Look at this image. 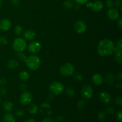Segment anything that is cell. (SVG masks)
I'll list each match as a JSON object with an SVG mask.
<instances>
[{"label":"cell","instance_id":"49","mask_svg":"<svg viewBox=\"0 0 122 122\" xmlns=\"http://www.w3.org/2000/svg\"><path fill=\"white\" fill-rule=\"evenodd\" d=\"M1 4H2V0H0V7H1Z\"/></svg>","mask_w":122,"mask_h":122},{"label":"cell","instance_id":"18","mask_svg":"<svg viewBox=\"0 0 122 122\" xmlns=\"http://www.w3.org/2000/svg\"><path fill=\"white\" fill-rule=\"evenodd\" d=\"M2 122H15V119L11 113H5L2 117Z\"/></svg>","mask_w":122,"mask_h":122},{"label":"cell","instance_id":"11","mask_svg":"<svg viewBox=\"0 0 122 122\" xmlns=\"http://www.w3.org/2000/svg\"><path fill=\"white\" fill-rule=\"evenodd\" d=\"M99 98L100 101L104 104H108L112 101V97L109 93L107 92H101L99 95Z\"/></svg>","mask_w":122,"mask_h":122},{"label":"cell","instance_id":"12","mask_svg":"<svg viewBox=\"0 0 122 122\" xmlns=\"http://www.w3.org/2000/svg\"><path fill=\"white\" fill-rule=\"evenodd\" d=\"M40 112L44 115H50L52 113V108L50 104L44 102L40 106Z\"/></svg>","mask_w":122,"mask_h":122},{"label":"cell","instance_id":"26","mask_svg":"<svg viewBox=\"0 0 122 122\" xmlns=\"http://www.w3.org/2000/svg\"><path fill=\"white\" fill-rule=\"evenodd\" d=\"M63 5L66 9H70L73 7V2L71 0H66L63 3Z\"/></svg>","mask_w":122,"mask_h":122},{"label":"cell","instance_id":"7","mask_svg":"<svg viewBox=\"0 0 122 122\" xmlns=\"http://www.w3.org/2000/svg\"><path fill=\"white\" fill-rule=\"evenodd\" d=\"M93 94H94L93 88L89 85H86L82 88L81 94L82 97L85 100H89L93 96Z\"/></svg>","mask_w":122,"mask_h":122},{"label":"cell","instance_id":"23","mask_svg":"<svg viewBox=\"0 0 122 122\" xmlns=\"http://www.w3.org/2000/svg\"><path fill=\"white\" fill-rule=\"evenodd\" d=\"M38 107L36 104H31L29 107V112L31 114H35L38 113Z\"/></svg>","mask_w":122,"mask_h":122},{"label":"cell","instance_id":"6","mask_svg":"<svg viewBox=\"0 0 122 122\" xmlns=\"http://www.w3.org/2000/svg\"><path fill=\"white\" fill-rule=\"evenodd\" d=\"M60 72L64 76H70L73 75L75 72V67L70 63H65L61 66Z\"/></svg>","mask_w":122,"mask_h":122},{"label":"cell","instance_id":"1","mask_svg":"<svg viewBox=\"0 0 122 122\" xmlns=\"http://www.w3.org/2000/svg\"><path fill=\"white\" fill-rule=\"evenodd\" d=\"M115 45L112 40L104 39L101 40L99 43L97 48V51L99 55L102 57L110 56L114 52Z\"/></svg>","mask_w":122,"mask_h":122},{"label":"cell","instance_id":"29","mask_svg":"<svg viewBox=\"0 0 122 122\" xmlns=\"http://www.w3.org/2000/svg\"><path fill=\"white\" fill-rule=\"evenodd\" d=\"M73 74H74V75H73L74 79H75L76 81H79V82H80V81H82V79H83V76H82V74L80 73H79V72H76Z\"/></svg>","mask_w":122,"mask_h":122},{"label":"cell","instance_id":"42","mask_svg":"<svg viewBox=\"0 0 122 122\" xmlns=\"http://www.w3.org/2000/svg\"><path fill=\"white\" fill-rule=\"evenodd\" d=\"M27 89V86L25 83H21L20 85V89L23 91H25Z\"/></svg>","mask_w":122,"mask_h":122},{"label":"cell","instance_id":"47","mask_svg":"<svg viewBox=\"0 0 122 122\" xmlns=\"http://www.w3.org/2000/svg\"><path fill=\"white\" fill-rule=\"evenodd\" d=\"M116 87L117 89H119V90H120V89H122V85L121 83H117V85H116Z\"/></svg>","mask_w":122,"mask_h":122},{"label":"cell","instance_id":"34","mask_svg":"<svg viewBox=\"0 0 122 122\" xmlns=\"http://www.w3.org/2000/svg\"><path fill=\"white\" fill-rule=\"evenodd\" d=\"M114 102H115L116 104L118 105V106H122V98L120 97H117L115 98L114 100Z\"/></svg>","mask_w":122,"mask_h":122},{"label":"cell","instance_id":"46","mask_svg":"<svg viewBox=\"0 0 122 122\" xmlns=\"http://www.w3.org/2000/svg\"><path fill=\"white\" fill-rule=\"evenodd\" d=\"M117 78L119 80V81H122V73L121 72L119 73L118 74H117V76H116Z\"/></svg>","mask_w":122,"mask_h":122},{"label":"cell","instance_id":"44","mask_svg":"<svg viewBox=\"0 0 122 122\" xmlns=\"http://www.w3.org/2000/svg\"><path fill=\"white\" fill-rule=\"evenodd\" d=\"M42 122H54V120L52 118L48 117L45 118V119L43 120Z\"/></svg>","mask_w":122,"mask_h":122},{"label":"cell","instance_id":"38","mask_svg":"<svg viewBox=\"0 0 122 122\" xmlns=\"http://www.w3.org/2000/svg\"><path fill=\"white\" fill-rule=\"evenodd\" d=\"M106 5L108 8H112L113 5V2L112 0H107L106 1Z\"/></svg>","mask_w":122,"mask_h":122},{"label":"cell","instance_id":"2","mask_svg":"<svg viewBox=\"0 0 122 122\" xmlns=\"http://www.w3.org/2000/svg\"><path fill=\"white\" fill-rule=\"evenodd\" d=\"M26 65L31 70H36L39 67L41 64L40 58L36 56L32 55L29 56L25 60Z\"/></svg>","mask_w":122,"mask_h":122},{"label":"cell","instance_id":"35","mask_svg":"<svg viewBox=\"0 0 122 122\" xmlns=\"http://www.w3.org/2000/svg\"><path fill=\"white\" fill-rule=\"evenodd\" d=\"M116 117L117 120L119 122H122V110H119V112L117 113Z\"/></svg>","mask_w":122,"mask_h":122},{"label":"cell","instance_id":"45","mask_svg":"<svg viewBox=\"0 0 122 122\" xmlns=\"http://www.w3.org/2000/svg\"><path fill=\"white\" fill-rule=\"evenodd\" d=\"M122 0H116L115 5L116 7H119L122 5Z\"/></svg>","mask_w":122,"mask_h":122},{"label":"cell","instance_id":"17","mask_svg":"<svg viewBox=\"0 0 122 122\" xmlns=\"http://www.w3.org/2000/svg\"><path fill=\"white\" fill-rule=\"evenodd\" d=\"M36 36V33L33 30H28L24 32V37L27 41H32Z\"/></svg>","mask_w":122,"mask_h":122},{"label":"cell","instance_id":"41","mask_svg":"<svg viewBox=\"0 0 122 122\" xmlns=\"http://www.w3.org/2000/svg\"><path fill=\"white\" fill-rule=\"evenodd\" d=\"M88 0H75V2L78 5H83L86 4Z\"/></svg>","mask_w":122,"mask_h":122},{"label":"cell","instance_id":"4","mask_svg":"<svg viewBox=\"0 0 122 122\" xmlns=\"http://www.w3.org/2000/svg\"><path fill=\"white\" fill-rule=\"evenodd\" d=\"M49 89L52 94L58 95L63 93L64 91V86L60 82L54 81L50 83L49 86Z\"/></svg>","mask_w":122,"mask_h":122},{"label":"cell","instance_id":"22","mask_svg":"<svg viewBox=\"0 0 122 122\" xmlns=\"http://www.w3.org/2000/svg\"><path fill=\"white\" fill-rule=\"evenodd\" d=\"M29 74L28 72L26 71H22L20 72V75H19V77H20V80L23 82H26L29 79Z\"/></svg>","mask_w":122,"mask_h":122},{"label":"cell","instance_id":"31","mask_svg":"<svg viewBox=\"0 0 122 122\" xmlns=\"http://www.w3.org/2000/svg\"><path fill=\"white\" fill-rule=\"evenodd\" d=\"M8 43V40L5 36H0V45H5Z\"/></svg>","mask_w":122,"mask_h":122},{"label":"cell","instance_id":"16","mask_svg":"<svg viewBox=\"0 0 122 122\" xmlns=\"http://www.w3.org/2000/svg\"><path fill=\"white\" fill-rule=\"evenodd\" d=\"M104 78L102 76V75L100 74L97 73L93 75L92 76V82H94L95 85L100 86L104 82Z\"/></svg>","mask_w":122,"mask_h":122},{"label":"cell","instance_id":"20","mask_svg":"<svg viewBox=\"0 0 122 122\" xmlns=\"http://www.w3.org/2000/svg\"><path fill=\"white\" fill-rule=\"evenodd\" d=\"M2 108L7 112H11L13 108V103L11 102H10V101H4L3 102V104H2Z\"/></svg>","mask_w":122,"mask_h":122},{"label":"cell","instance_id":"39","mask_svg":"<svg viewBox=\"0 0 122 122\" xmlns=\"http://www.w3.org/2000/svg\"><path fill=\"white\" fill-rule=\"evenodd\" d=\"M10 2L12 5L15 7H17L20 4V0H10Z\"/></svg>","mask_w":122,"mask_h":122},{"label":"cell","instance_id":"14","mask_svg":"<svg viewBox=\"0 0 122 122\" xmlns=\"http://www.w3.org/2000/svg\"><path fill=\"white\" fill-rule=\"evenodd\" d=\"M11 26V22L8 19H3L0 20V30L7 31L10 29Z\"/></svg>","mask_w":122,"mask_h":122},{"label":"cell","instance_id":"19","mask_svg":"<svg viewBox=\"0 0 122 122\" xmlns=\"http://www.w3.org/2000/svg\"><path fill=\"white\" fill-rule=\"evenodd\" d=\"M104 80H105L106 83L108 85H113L115 82V77H114V75L112 73H108L106 75L105 79Z\"/></svg>","mask_w":122,"mask_h":122},{"label":"cell","instance_id":"33","mask_svg":"<svg viewBox=\"0 0 122 122\" xmlns=\"http://www.w3.org/2000/svg\"><path fill=\"white\" fill-rule=\"evenodd\" d=\"M17 56L20 59L22 60H24V61H25V60L26 59V58H27V57H26V56L25 55V54L23 53V51L22 52H18Z\"/></svg>","mask_w":122,"mask_h":122},{"label":"cell","instance_id":"3","mask_svg":"<svg viewBox=\"0 0 122 122\" xmlns=\"http://www.w3.org/2000/svg\"><path fill=\"white\" fill-rule=\"evenodd\" d=\"M27 43L22 38H17L13 42V48L17 52H22L26 49Z\"/></svg>","mask_w":122,"mask_h":122},{"label":"cell","instance_id":"32","mask_svg":"<svg viewBox=\"0 0 122 122\" xmlns=\"http://www.w3.org/2000/svg\"><path fill=\"white\" fill-rule=\"evenodd\" d=\"M106 112L108 114H112L114 113V109L113 107L112 106H109V107H107L106 109Z\"/></svg>","mask_w":122,"mask_h":122},{"label":"cell","instance_id":"21","mask_svg":"<svg viewBox=\"0 0 122 122\" xmlns=\"http://www.w3.org/2000/svg\"><path fill=\"white\" fill-rule=\"evenodd\" d=\"M7 66L10 69H16L19 66V63L15 59H10L7 63Z\"/></svg>","mask_w":122,"mask_h":122},{"label":"cell","instance_id":"28","mask_svg":"<svg viewBox=\"0 0 122 122\" xmlns=\"http://www.w3.org/2000/svg\"><path fill=\"white\" fill-rule=\"evenodd\" d=\"M106 117V113L103 111H101V112H99V113L98 114V119L100 121L102 122L103 120H105Z\"/></svg>","mask_w":122,"mask_h":122},{"label":"cell","instance_id":"37","mask_svg":"<svg viewBox=\"0 0 122 122\" xmlns=\"http://www.w3.org/2000/svg\"><path fill=\"white\" fill-rule=\"evenodd\" d=\"M7 83V81L5 77H0V86H4Z\"/></svg>","mask_w":122,"mask_h":122},{"label":"cell","instance_id":"25","mask_svg":"<svg viewBox=\"0 0 122 122\" xmlns=\"http://www.w3.org/2000/svg\"><path fill=\"white\" fill-rule=\"evenodd\" d=\"M66 93L69 97L73 98L75 96V91L72 88H67L66 90Z\"/></svg>","mask_w":122,"mask_h":122},{"label":"cell","instance_id":"27","mask_svg":"<svg viewBox=\"0 0 122 122\" xmlns=\"http://www.w3.org/2000/svg\"><path fill=\"white\" fill-rule=\"evenodd\" d=\"M86 106L85 102L84 101V100H81L78 101L77 102V108L79 110H83L85 109Z\"/></svg>","mask_w":122,"mask_h":122},{"label":"cell","instance_id":"40","mask_svg":"<svg viewBox=\"0 0 122 122\" xmlns=\"http://www.w3.org/2000/svg\"><path fill=\"white\" fill-rule=\"evenodd\" d=\"M64 120V117L62 115H59L56 117V121L57 122H63Z\"/></svg>","mask_w":122,"mask_h":122},{"label":"cell","instance_id":"9","mask_svg":"<svg viewBox=\"0 0 122 122\" xmlns=\"http://www.w3.org/2000/svg\"><path fill=\"white\" fill-rule=\"evenodd\" d=\"M42 45L41 43L38 41H33L28 46V50L30 53L37 54L41 51Z\"/></svg>","mask_w":122,"mask_h":122},{"label":"cell","instance_id":"50","mask_svg":"<svg viewBox=\"0 0 122 122\" xmlns=\"http://www.w3.org/2000/svg\"><path fill=\"white\" fill-rule=\"evenodd\" d=\"M0 102H1V99H0Z\"/></svg>","mask_w":122,"mask_h":122},{"label":"cell","instance_id":"15","mask_svg":"<svg viewBox=\"0 0 122 122\" xmlns=\"http://www.w3.org/2000/svg\"><path fill=\"white\" fill-rule=\"evenodd\" d=\"M103 7L104 5L102 2H101V1H95L94 2H92V5L91 8L94 11L99 12L102 10Z\"/></svg>","mask_w":122,"mask_h":122},{"label":"cell","instance_id":"30","mask_svg":"<svg viewBox=\"0 0 122 122\" xmlns=\"http://www.w3.org/2000/svg\"><path fill=\"white\" fill-rule=\"evenodd\" d=\"M15 115L17 117H21L25 115V112L22 110H18L15 112Z\"/></svg>","mask_w":122,"mask_h":122},{"label":"cell","instance_id":"8","mask_svg":"<svg viewBox=\"0 0 122 122\" xmlns=\"http://www.w3.org/2000/svg\"><path fill=\"white\" fill-rule=\"evenodd\" d=\"M32 98H33V97H32V94L29 92L25 91L21 94L20 97V103L23 106H26L30 103Z\"/></svg>","mask_w":122,"mask_h":122},{"label":"cell","instance_id":"51","mask_svg":"<svg viewBox=\"0 0 122 122\" xmlns=\"http://www.w3.org/2000/svg\"></svg>","mask_w":122,"mask_h":122},{"label":"cell","instance_id":"10","mask_svg":"<svg viewBox=\"0 0 122 122\" xmlns=\"http://www.w3.org/2000/svg\"><path fill=\"white\" fill-rule=\"evenodd\" d=\"M74 29L77 33L82 34L86 30V25L82 20H78L74 25Z\"/></svg>","mask_w":122,"mask_h":122},{"label":"cell","instance_id":"43","mask_svg":"<svg viewBox=\"0 0 122 122\" xmlns=\"http://www.w3.org/2000/svg\"><path fill=\"white\" fill-rule=\"evenodd\" d=\"M117 26L120 29H122V17H120L117 21Z\"/></svg>","mask_w":122,"mask_h":122},{"label":"cell","instance_id":"48","mask_svg":"<svg viewBox=\"0 0 122 122\" xmlns=\"http://www.w3.org/2000/svg\"><path fill=\"white\" fill-rule=\"evenodd\" d=\"M25 122H37L34 119H32V118H30V119H27V120H26Z\"/></svg>","mask_w":122,"mask_h":122},{"label":"cell","instance_id":"13","mask_svg":"<svg viewBox=\"0 0 122 122\" xmlns=\"http://www.w3.org/2000/svg\"><path fill=\"white\" fill-rule=\"evenodd\" d=\"M107 17L112 20H116L119 18V13L116 8H110L107 11Z\"/></svg>","mask_w":122,"mask_h":122},{"label":"cell","instance_id":"36","mask_svg":"<svg viewBox=\"0 0 122 122\" xmlns=\"http://www.w3.org/2000/svg\"><path fill=\"white\" fill-rule=\"evenodd\" d=\"M7 89H6L5 88H4V87H2V88H1V89H0V95L2 97H4L5 95L7 94Z\"/></svg>","mask_w":122,"mask_h":122},{"label":"cell","instance_id":"5","mask_svg":"<svg viewBox=\"0 0 122 122\" xmlns=\"http://www.w3.org/2000/svg\"><path fill=\"white\" fill-rule=\"evenodd\" d=\"M122 39H119L117 41L116 45L114 49V60L118 64H121L122 61Z\"/></svg>","mask_w":122,"mask_h":122},{"label":"cell","instance_id":"24","mask_svg":"<svg viewBox=\"0 0 122 122\" xmlns=\"http://www.w3.org/2000/svg\"><path fill=\"white\" fill-rule=\"evenodd\" d=\"M23 32V28L22 26H20V25H17V26H15V28H14V33L16 35H21Z\"/></svg>","mask_w":122,"mask_h":122}]
</instances>
